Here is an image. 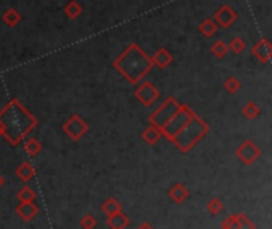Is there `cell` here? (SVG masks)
<instances>
[{"mask_svg": "<svg viewBox=\"0 0 272 229\" xmlns=\"http://www.w3.org/2000/svg\"><path fill=\"white\" fill-rule=\"evenodd\" d=\"M150 124L158 127L161 136L171 140L181 153L191 151L210 129L188 105L177 102L174 97H167L158 110L150 114Z\"/></svg>", "mask_w": 272, "mask_h": 229, "instance_id": "cell-1", "label": "cell"}, {"mask_svg": "<svg viewBox=\"0 0 272 229\" xmlns=\"http://www.w3.org/2000/svg\"><path fill=\"white\" fill-rule=\"evenodd\" d=\"M35 126L37 118L30 112H27L16 99H13L0 110V137L8 140V143L13 146L21 143V140L35 129Z\"/></svg>", "mask_w": 272, "mask_h": 229, "instance_id": "cell-2", "label": "cell"}, {"mask_svg": "<svg viewBox=\"0 0 272 229\" xmlns=\"http://www.w3.org/2000/svg\"><path fill=\"white\" fill-rule=\"evenodd\" d=\"M113 67L123 75L129 83L137 85L147 73L153 69L151 57L142 51L139 45H129L127 50L115 59Z\"/></svg>", "mask_w": 272, "mask_h": 229, "instance_id": "cell-3", "label": "cell"}, {"mask_svg": "<svg viewBox=\"0 0 272 229\" xmlns=\"http://www.w3.org/2000/svg\"><path fill=\"white\" fill-rule=\"evenodd\" d=\"M90 129L88 123L80 116V114H72L64 123V132L69 136V139H72L73 142H78V140L85 136Z\"/></svg>", "mask_w": 272, "mask_h": 229, "instance_id": "cell-4", "label": "cell"}, {"mask_svg": "<svg viewBox=\"0 0 272 229\" xmlns=\"http://www.w3.org/2000/svg\"><path fill=\"white\" fill-rule=\"evenodd\" d=\"M236 156L239 158L245 166H251L256 159H260L261 148L258 146L253 140H243V142L237 146Z\"/></svg>", "mask_w": 272, "mask_h": 229, "instance_id": "cell-5", "label": "cell"}, {"mask_svg": "<svg viewBox=\"0 0 272 229\" xmlns=\"http://www.w3.org/2000/svg\"><path fill=\"white\" fill-rule=\"evenodd\" d=\"M159 97V91L153 83L150 82H144L137 86L135 89V99L144 105V107H151L156 100Z\"/></svg>", "mask_w": 272, "mask_h": 229, "instance_id": "cell-6", "label": "cell"}, {"mask_svg": "<svg viewBox=\"0 0 272 229\" xmlns=\"http://www.w3.org/2000/svg\"><path fill=\"white\" fill-rule=\"evenodd\" d=\"M221 229H256V225L243 213H231L221 221Z\"/></svg>", "mask_w": 272, "mask_h": 229, "instance_id": "cell-7", "label": "cell"}, {"mask_svg": "<svg viewBox=\"0 0 272 229\" xmlns=\"http://www.w3.org/2000/svg\"><path fill=\"white\" fill-rule=\"evenodd\" d=\"M237 19V13L228 5H223L221 8L215 13L213 16V23L216 26H221V28H231L233 23Z\"/></svg>", "mask_w": 272, "mask_h": 229, "instance_id": "cell-8", "label": "cell"}, {"mask_svg": "<svg viewBox=\"0 0 272 229\" xmlns=\"http://www.w3.org/2000/svg\"><path fill=\"white\" fill-rule=\"evenodd\" d=\"M251 55H253L260 62L266 64L271 60L272 57V46L269 43V40L266 38H261L260 42L253 45V48H251Z\"/></svg>", "mask_w": 272, "mask_h": 229, "instance_id": "cell-9", "label": "cell"}, {"mask_svg": "<svg viewBox=\"0 0 272 229\" xmlns=\"http://www.w3.org/2000/svg\"><path fill=\"white\" fill-rule=\"evenodd\" d=\"M15 212H16V215L23 221L29 223V221H32L38 215L40 208H38L37 204H33V202H21V204H18Z\"/></svg>", "mask_w": 272, "mask_h": 229, "instance_id": "cell-10", "label": "cell"}, {"mask_svg": "<svg viewBox=\"0 0 272 229\" xmlns=\"http://www.w3.org/2000/svg\"><path fill=\"white\" fill-rule=\"evenodd\" d=\"M167 194L175 204H183V202L189 199V190L183 183H175L171 190L167 191Z\"/></svg>", "mask_w": 272, "mask_h": 229, "instance_id": "cell-11", "label": "cell"}, {"mask_svg": "<svg viewBox=\"0 0 272 229\" xmlns=\"http://www.w3.org/2000/svg\"><path fill=\"white\" fill-rule=\"evenodd\" d=\"M151 62L153 65L158 67V69H166V67H169L172 62V55L166 48H159L151 57Z\"/></svg>", "mask_w": 272, "mask_h": 229, "instance_id": "cell-12", "label": "cell"}, {"mask_svg": "<svg viewBox=\"0 0 272 229\" xmlns=\"http://www.w3.org/2000/svg\"><path fill=\"white\" fill-rule=\"evenodd\" d=\"M16 177L24 181V183H29L30 180H33V177H35V169H33V166L30 163H27V161H24L23 164H19L16 167Z\"/></svg>", "mask_w": 272, "mask_h": 229, "instance_id": "cell-13", "label": "cell"}, {"mask_svg": "<svg viewBox=\"0 0 272 229\" xmlns=\"http://www.w3.org/2000/svg\"><path fill=\"white\" fill-rule=\"evenodd\" d=\"M129 218H127V215H124L123 212H120V213H115L112 215V217H108L107 218V225L110 229H126L129 226Z\"/></svg>", "mask_w": 272, "mask_h": 229, "instance_id": "cell-14", "label": "cell"}, {"mask_svg": "<svg viewBox=\"0 0 272 229\" xmlns=\"http://www.w3.org/2000/svg\"><path fill=\"white\" fill-rule=\"evenodd\" d=\"M100 210H102V213H104L107 218L112 217V215H115V213L123 212V210H121L120 200L115 199V198H108V199H105L104 204H102V207H100Z\"/></svg>", "mask_w": 272, "mask_h": 229, "instance_id": "cell-15", "label": "cell"}, {"mask_svg": "<svg viewBox=\"0 0 272 229\" xmlns=\"http://www.w3.org/2000/svg\"><path fill=\"white\" fill-rule=\"evenodd\" d=\"M161 132H159V129L158 127H154V126H151L150 124L147 129L142 132V140L147 143V145H156L161 140Z\"/></svg>", "mask_w": 272, "mask_h": 229, "instance_id": "cell-16", "label": "cell"}, {"mask_svg": "<svg viewBox=\"0 0 272 229\" xmlns=\"http://www.w3.org/2000/svg\"><path fill=\"white\" fill-rule=\"evenodd\" d=\"M216 29H218V26H216V24L213 23V19H210V18L204 19V21L199 24V32H201L206 38L213 37L215 32H216Z\"/></svg>", "mask_w": 272, "mask_h": 229, "instance_id": "cell-17", "label": "cell"}, {"mask_svg": "<svg viewBox=\"0 0 272 229\" xmlns=\"http://www.w3.org/2000/svg\"><path fill=\"white\" fill-rule=\"evenodd\" d=\"M24 150L29 156H37V154L42 151V143L38 142L37 139L33 137H27L24 140Z\"/></svg>", "mask_w": 272, "mask_h": 229, "instance_id": "cell-18", "label": "cell"}, {"mask_svg": "<svg viewBox=\"0 0 272 229\" xmlns=\"http://www.w3.org/2000/svg\"><path fill=\"white\" fill-rule=\"evenodd\" d=\"M242 114L247 119L253 121V119H256L261 114V110H260V107H258L255 102H247L245 105L242 107Z\"/></svg>", "mask_w": 272, "mask_h": 229, "instance_id": "cell-19", "label": "cell"}, {"mask_svg": "<svg viewBox=\"0 0 272 229\" xmlns=\"http://www.w3.org/2000/svg\"><path fill=\"white\" fill-rule=\"evenodd\" d=\"M3 23L8 26V28H15V26H18V23L21 21V15L15 10V8H8L5 13H3Z\"/></svg>", "mask_w": 272, "mask_h": 229, "instance_id": "cell-20", "label": "cell"}, {"mask_svg": "<svg viewBox=\"0 0 272 229\" xmlns=\"http://www.w3.org/2000/svg\"><path fill=\"white\" fill-rule=\"evenodd\" d=\"M16 198H18L19 202H33V200H35V198H37V193L33 191L29 185H24L21 190L18 191Z\"/></svg>", "mask_w": 272, "mask_h": 229, "instance_id": "cell-21", "label": "cell"}, {"mask_svg": "<svg viewBox=\"0 0 272 229\" xmlns=\"http://www.w3.org/2000/svg\"><path fill=\"white\" fill-rule=\"evenodd\" d=\"M65 15L67 18H70V19H77L80 15H81V11H83V8H81V5L77 2V0H72V2H69L65 5Z\"/></svg>", "mask_w": 272, "mask_h": 229, "instance_id": "cell-22", "label": "cell"}, {"mask_svg": "<svg viewBox=\"0 0 272 229\" xmlns=\"http://www.w3.org/2000/svg\"><path fill=\"white\" fill-rule=\"evenodd\" d=\"M210 51H212V55L216 57V59H221L228 55V45L223 42V40H216V42L210 46Z\"/></svg>", "mask_w": 272, "mask_h": 229, "instance_id": "cell-23", "label": "cell"}, {"mask_svg": "<svg viewBox=\"0 0 272 229\" xmlns=\"http://www.w3.org/2000/svg\"><path fill=\"white\" fill-rule=\"evenodd\" d=\"M223 87H224V89H226L229 94H236V92L242 87V83H241L236 77H228L226 80H224Z\"/></svg>", "mask_w": 272, "mask_h": 229, "instance_id": "cell-24", "label": "cell"}, {"mask_svg": "<svg viewBox=\"0 0 272 229\" xmlns=\"http://www.w3.org/2000/svg\"><path fill=\"white\" fill-rule=\"evenodd\" d=\"M245 40H243L242 37H234L233 40L229 42L228 45V50L229 51H234L236 55H241L242 51H245Z\"/></svg>", "mask_w": 272, "mask_h": 229, "instance_id": "cell-25", "label": "cell"}, {"mask_svg": "<svg viewBox=\"0 0 272 229\" xmlns=\"http://www.w3.org/2000/svg\"><path fill=\"white\" fill-rule=\"evenodd\" d=\"M80 228L81 229H96L97 228V220H96V217H94V215H91V213L83 215V217H81V220H80Z\"/></svg>", "mask_w": 272, "mask_h": 229, "instance_id": "cell-26", "label": "cell"}, {"mask_svg": "<svg viewBox=\"0 0 272 229\" xmlns=\"http://www.w3.org/2000/svg\"><path fill=\"white\" fill-rule=\"evenodd\" d=\"M207 210L212 213V215H218V213H221L223 212V208H224V205H223V202H221V199H218V198H212L209 202H207Z\"/></svg>", "mask_w": 272, "mask_h": 229, "instance_id": "cell-27", "label": "cell"}, {"mask_svg": "<svg viewBox=\"0 0 272 229\" xmlns=\"http://www.w3.org/2000/svg\"><path fill=\"white\" fill-rule=\"evenodd\" d=\"M137 229H154L151 225L150 223H147V221H144V223H140L139 226H137Z\"/></svg>", "mask_w": 272, "mask_h": 229, "instance_id": "cell-28", "label": "cell"}, {"mask_svg": "<svg viewBox=\"0 0 272 229\" xmlns=\"http://www.w3.org/2000/svg\"><path fill=\"white\" fill-rule=\"evenodd\" d=\"M5 185V178L2 177V173H0V188H2Z\"/></svg>", "mask_w": 272, "mask_h": 229, "instance_id": "cell-29", "label": "cell"}]
</instances>
